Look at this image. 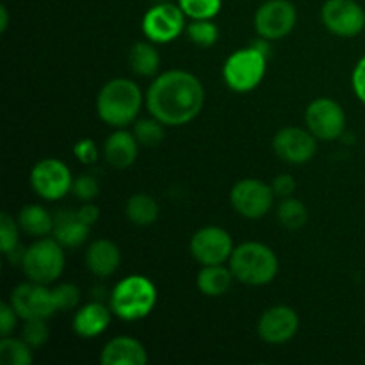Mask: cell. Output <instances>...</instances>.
Masks as SVG:
<instances>
[{"label":"cell","instance_id":"cell-28","mask_svg":"<svg viewBox=\"0 0 365 365\" xmlns=\"http://www.w3.org/2000/svg\"><path fill=\"white\" fill-rule=\"evenodd\" d=\"M185 32H187L191 43L202 46V48L216 45L217 38H220V29L212 20H191L185 27Z\"/></svg>","mask_w":365,"mask_h":365},{"label":"cell","instance_id":"cell-38","mask_svg":"<svg viewBox=\"0 0 365 365\" xmlns=\"http://www.w3.org/2000/svg\"><path fill=\"white\" fill-rule=\"evenodd\" d=\"M351 84H353V91H355L356 98L365 103V56L359 61V63H356L355 70H353Z\"/></svg>","mask_w":365,"mask_h":365},{"label":"cell","instance_id":"cell-42","mask_svg":"<svg viewBox=\"0 0 365 365\" xmlns=\"http://www.w3.org/2000/svg\"><path fill=\"white\" fill-rule=\"evenodd\" d=\"M153 2H155V4H159V2H171V0H153Z\"/></svg>","mask_w":365,"mask_h":365},{"label":"cell","instance_id":"cell-10","mask_svg":"<svg viewBox=\"0 0 365 365\" xmlns=\"http://www.w3.org/2000/svg\"><path fill=\"white\" fill-rule=\"evenodd\" d=\"M273 187L257 178L239 180L230 192V203L234 210L248 220H259L266 216L273 207Z\"/></svg>","mask_w":365,"mask_h":365},{"label":"cell","instance_id":"cell-29","mask_svg":"<svg viewBox=\"0 0 365 365\" xmlns=\"http://www.w3.org/2000/svg\"><path fill=\"white\" fill-rule=\"evenodd\" d=\"M134 135L139 145L157 146L164 139V125L153 116L138 120L134 125Z\"/></svg>","mask_w":365,"mask_h":365},{"label":"cell","instance_id":"cell-21","mask_svg":"<svg viewBox=\"0 0 365 365\" xmlns=\"http://www.w3.org/2000/svg\"><path fill=\"white\" fill-rule=\"evenodd\" d=\"M113 317L110 307L107 309L102 303H88L81 307L73 317V330L82 339H95L107 330Z\"/></svg>","mask_w":365,"mask_h":365},{"label":"cell","instance_id":"cell-5","mask_svg":"<svg viewBox=\"0 0 365 365\" xmlns=\"http://www.w3.org/2000/svg\"><path fill=\"white\" fill-rule=\"evenodd\" d=\"M267 53L259 46L235 50L223 64V81L232 91L248 93L262 82L266 75Z\"/></svg>","mask_w":365,"mask_h":365},{"label":"cell","instance_id":"cell-19","mask_svg":"<svg viewBox=\"0 0 365 365\" xmlns=\"http://www.w3.org/2000/svg\"><path fill=\"white\" fill-rule=\"evenodd\" d=\"M89 225L81 217L78 210L61 209L53 214L52 235L59 245L77 248L88 239Z\"/></svg>","mask_w":365,"mask_h":365},{"label":"cell","instance_id":"cell-27","mask_svg":"<svg viewBox=\"0 0 365 365\" xmlns=\"http://www.w3.org/2000/svg\"><path fill=\"white\" fill-rule=\"evenodd\" d=\"M277 217L284 228L298 230V228L305 227L307 220H309V212H307L305 203L289 196V198L282 200V203L278 205Z\"/></svg>","mask_w":365,"mask_h":365},{"label":"cell","instance_id":"cell-9","mask_svg":"<svg viewBox=\"0 0 365 365\" xmlns=\"http://www.w3.org/2000/svg\"><path fill=\"white\" fill-rule=\"evenodd\" d=\"M31 185L39 198L57 202L73 189L71 171L63 160L43 159L32 168Z\"/></svg>","mask_w":365,"mask_h":365},{"label":"cell","instance_id":"cell-6","mask_svg":"<svg viewBox=\"0 0 365 365\" xmlns=\"http://www.w3.org/2000/svg\"><path fill=\"white\" fill-rule=\"evenodd\" d=\"M64 262L63 245L56 239L39 237V241L29 246L25 252L21 269L29 280L48 285L63 274Z\"/></svg>","mask_w":365,"mask_h":365},{"label":"cell","instance_id":"cell-34","mask_svg":"<svg viewBox=\"0 0 365 365\" xmlns=\"http://www.w3.org/2000/svg\"><path fill=\"white\" fill-rule=\"evenodd\" d=\"M71 191L82 202H93L98 196L100 184L93 175H81V177H77L73 180V189Z\"/></svg>","mask_w":365,"mask_h":365},{"label":"cell","instance_id":"cell-18","mask_svg":"<svg viewBox=\"0 0 365 365\" xmlns=\"http://www.w3.org/2000/svg\"><path fill=\"white\" fill-rule=\"evenodd\" d=\"M138 150L139 143L134 132L118 128L107 138L106 145H103V157H106L107 164L114 170H127L138 159Z\"/></svg>","mask_w":365,"mask_h":365},{"label":"cell","instance_id":"cell-22","mask_svg":"<svg viewBox=\"0 0 365 365\" xmlns=\"http://www.w3.org/2000/svg\"><path fill=\"white\" fill-rule=\"evenodd\" d=\"M232 280H234V274H232L230 267L216 264V266H203L200 269L198 277H196V285L205 296L217 298L230 289Z\"/></svg>","mask_w":365,"mask_h":365},{"label":"cell","instance_id":"cell-37","mask_svg":"<svg viewBox=\"0 0 365 365\" xmlns=\"http://www.w3.org/2000/svg\"><path fill=\"white\" fill-rule=\"evenodd\" d=\"M16 321L18 314L14 312L11 303H2L0 305V331H2V337H9L11 331L16 327Z\"/></svg>","mask_w":365,"mask_h":365},{"label":"cell","instance_id":"cell-15","mask_svg":"<svg viewBox=\"0 0 365 365\" xmlns=\"http://www.w3.org/2000/svg\"><path fill=\"white\" fill-rule=\"evenodd\" d=\"M316 135L299 127H285L274 135L273 150L289 164H305L316 155Z\"/></svg>","mask_w":365,"mask_h":365},{"label":"cell","instance_id":"cell-7","mask_svg":"<svg viewBox=\"0 0 365 365\" xmlns=\"http://www.w3.org/2000/svg\"><path fill=\"white\" fill-rule=\"evenodd\" d=\"M9 303L24 321L29 319H48L53 314L59 312L56 305L52 289L38 282H25L16 289H13L9 296Z\"/></svg>","mask_w":365,"mask_h":365},{"label":"cell","instance_id":"cell-25","mask_svg":"<svg viewBox=\"0 0 365 365\" xmlns=\"http://www.w3.org/2000/svg\"><path fill=\"white\" fill-rule=\"evenodd\" d=\"M128 63H130L132 71L139 77H153L159 70L160 57L152 43L138 41L128 52Z\"/></svg>","mask_w":365,"mask_h":365},{"label":"cell","instance_id":"cell-39","mask_svg":"<svg viewBox=\"0 0 365 365\" xmlns=\"http://www.w3.org/2000/svg\"><path fill=\"white\" fill-rule=\"evenodd\" d=\"M78 214H81V217L86 221V223L89 225V227H93V225L96 223V220L100 217L98 207L93 205V203H89V202H86L84 205L78 209Z\"/></svg>","mask_w":365,"mask_h":365},{"label":"cell","instance_id":"cell-26","mask_svg":"<svg viewBox=\"0 0 365 365\" xmlns=\"http://www.w3.org/2000/svg\"><path fill=\"white\" fill-rule=\"evenodd\" d=\"M32 348L24 339L2 337L0 341V362L4 365H31Z\"/></svg>","mask_w":365,"mask_h":365},{"label":"cell","instance_id":"cell-40","mask_svg":"<svg viewBox=\"0 0 365 365\" xmlns=\"http://www.w3.org/2000/svg\"><path fill=\"white\" fill-rule=\"evenodd\" d=\"M25 252H27V248H24V246L16 245L13 250H11V252L6 253V257H7V259H9V262L13 264V266H20L21 267V262H24Z\"/></svg>","mask_w":365,"mask_h":365},{"label":"cell","instance_id":"cell-35","mask_svg":"<svg viewBox=\"0 0 365 365\" xmlns=\"http://www.w3.org/2000/svg\"><path fill=\"white\" fill-rule=\"evenodd\" d=\"M73 153H75V157H77L78 163L86 164V166H89V164H95L96 160H98V148H96V145L93 139L84 138V139H81V141L75 143Z\"/></svg>","mask_w":365,"mask_h":365},{"label":"cell","instance_id":"cell-17","mask_svg":"<svg viewBox=\"0 0 365 365\" xmlns=\"http://www.w3.org/2000/svg\"><path fill=\"white\" fill-rule=\"evenodd\" d=\"M100 362L103 365H146L148 353L138 339L120 335L103 346Z\"/></svg>","mask_w":365,"mask_h":365},{"label":"cell","instance_id":"cell-23","mask_svg":"<svg viewBox=\"0 0 365 365\" xmlns=\"http://www.w3.org/2000/svg\"><path fill=\"white\" fill-rule=\"evenodd\" d=\"M18 225L32 237H45L53 230V216L41 205H25L18 214Z\"/></svg>","mask_w":365,"mask_h":365},{"label":"cell","instance_id":"cell-30","mask_svg":"<svg viewBox=\"0 0 365 365\" xmlns=\"http://www.w3.org/2000/svg\"><path fill=\"white\" fill-rule=\"evenodd\" d=\"M221 0H178V6L191 20H212L221 11Z\"/></svg>","mask_w":365,"mask_h":365},{"label":"cell","instance_id":"cell-11","mask_svg":"<svg viewBox=\"0 0 365 365\" xmlns=\"http://www.w3.org/2000/svg\"><path fill=\"white\" fill-rule=\"evenodd\" d=\"M298 13L289 0H267L255 13L257 34L267 41L285 38L294 29Z\"/></svg>","mask_w":365,"mask_h":365},{"label":"cell","instance_id":"cell-33","mask_svg":"<svg viewBox=\"0 0 365 365\" xmlns=\"http://www.w3.org/2000/svg\"><path fill=\"white\" fill-rule=\"evenodd\" d=\"M18 221H14L9 214L4 212L0 216V246H2V252L7 253L18 245Z\"/></svg>","mask_w":365,"mask_h":365},{"label":"cell","instance_id":"cell-8","mask_svg":"<svg viewBox=\"0 0 365 365\" xmlns=\"http://www.w3.org/2000/svg\"><path fill=\"white\" fill-rule=\"evenodd\" d=\"M185 31V14L178 4L159 2L143 16V32L157 45L177 39Z\"/></svg>","mask_w":365,"mask_h":365},{"label":"cell","instance_id":"cell-4","mask_svg":"<svg viewBox=\"0 0 365 365\" xmlns=\"http://www.w3.org/2000/svg\"><path fill=\"white\" fill-rule=\"evenodd\" d=\"M157 305V289L150 278L130 274L116 284L110 292V310L121 321H139L152 314Z\"/></svg>","mask_w":365,"mask_h":365},{"label":"cell","instance_id":"cell-2","mask_svg":"<svg viewBox=\"0 0 365 365\" xmlns=\"http://www.w3.org/2000/svg\"><path fill=\"white\" fill-rule=\"evenodd\" d=\"M143 106V93L128 78H113L96 96V113L100 120L114 128H125L135 121Z\"/></svg>","mask_w":365,"mask_h":365},{"label":"cell","instance_id":"cell-16","mask_svg":"<svg viewBox=\"0 0 365 365\" xmlns=\"http://www.w3.org/2000/svg\"><path fill=\"white\" fill-rule=\"evenodd\" d=\"M257 330L260 339L267 344H285L298 334L299 317L291 307H271L262 314Z\"/></svg>","mask_w":365,"mask_h":365},{"label":"cell","instance_id":"cell-3","mask_svg":"<svg viewBox=\"0 0 365 365\" xmlns=\"http://www.w3.org/2000/svg\"><path fill=\"white\" fill-rule=\"evenodd\" d=\"M228 262L235 280L252 287L271 284L278 273L277 255L262 242H242L234 248Z\"/></svg>","mask_w":365,"mask_h":365},{"label":"cell","instance_id":"cell-36","mask_svg":"<svg viewBox=\"0 0 365 365\" xmlns=\"http://www.w3.org/2000/svg\"><path fill=\"white\" fill-rule=\"evenodd\" d=\"M271 187H273L274 196H280V198H289V196L294 195L296 180L292 175L282 173L274 178L273 184H271Z\"/></svg>","mask_w":365,"mask_h":365},{"label":"cell","instance_id":"cell-1","mask_svg":"<svg viewBox=\"0 0 365 365\" xmlns=\"http://www.w3.org/2000/svg\"><path fill=\"white\" fill-rule=\"evenodd\" d=\"M205 89L198 77L184 70L159 75L146 91V107L166 127L187 125L202 113Z\"/></svg>","mask_w":365,"mask_h":365},{"label":"cell","instance_id":"cell-41","mask_svg":"<svg viewBox=\"0 0 365 365\" xmlns=\"http://www.w3.org/2000/svg\"><path fill=\"white\" fill-rule=\"evenodd\" d=\"M7 25H9V14H7V7H0V32H6Z\"/></svg>","mask_w":365,"mask_h":365},{"label":"cell","instance_id":"cell-20","mask_svg":"<svg viewBox=\"0 0 365 365\" xmlns=\"http://www.w3.org/2000/svg\"><path fill=\"white\" fill-rule=\"evenodd\" d=\"M120 262V248L109 239H96L86 252V266L98 278H106L116 273Z\"/></svg>","mask_w":365,"mask_h":365},{"label":"cell","instance_id":"cell-31","mask_svg":"<svg viewBox=\"0 0 365 365\" xmlns=\"http://www.w3.org/2000/svg\"><path fill=\"white\" fill-rule=\"evenodd\" d=\"M50 337L48 327H46L45 319H29L24 323V330H21V339L31 346L32 349L41 348L46 344Z\"/></svg>","mask_w":365,"mask_h":365},{"label":"cell","instance_id":"cell-14","mask_svg":"<svg viewBox=\"0 0 365 365\" xmlns=\"http://www.w3.org/2000/svg\"><path fill=\"white\" fill-rule=\"evenodd\" d=\"M191 253L202 266H216L230 260L234 242L223 228L203 227L191 237Z\"/></svg>","mask_w":365,"mask_h":365},{"label":"cell","instance_id":"cell-32","mask_svg":"<svg viewBox=\"0 0 365 365\" xmlns=\"http://www.w3.org/2000/svg\"><path fill=\"white\" fill-rule=\"evenodd\" d=\"M52 291L59 312H68V310L77 309L78 302H81V291H78L77 285L61 284L57 287H53Z\"/></svg>","mask_w":365,"mask_h":365},{"label":"cell","instance_id":"cell-13","mask_svg":"<svg viewBox=\"0 0 365 365\" xmlns=\"http://www.w3.org/2000/svg\"><path fill=\"white\" fill-rule=\"evenodd\" d=\"M324 27L341 38H353L365 27V11L355 0H327L321 9Z\"/></svg>","mask_w":365,"mask_h":365},{"label":"cell","instance_id":"cell-24","mask_svg":"<svg viewBox=\"0 0 365 365\" xmlns=\"http://www.w3.org/2000/svg\"><path fill=\"white\" fill-rule=\"evenodd\" d=\"M125 214L135 227H150L159 217V203L145 192H135L127 200Z\"/></svg>","mask_w":365,"mask_h":365},{"label":"cell","instance_id":"cell-12","mask_svg":"<svg viewBox=\"0 0 365 365\" xmlns=\"http://www.w3.org/2000/svg\"><path fill=\"white\" fill-rule=\"evenodd\" d=\"M307 128L321 141H334L344 134V109L331 98H317L307 107Z\"/></svg>","mask_w":365,"mask_h":365}]
</instances>
